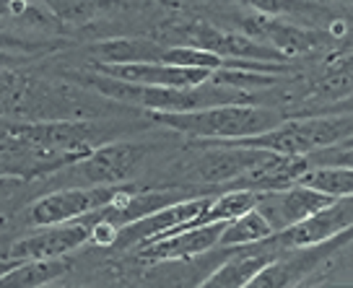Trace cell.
Returning <instances> with one entry per match:
<instances>
[{"label":"cell","mask_w":353,"mask_h":288,"mask_svg":"<svg viewBox=\"0 0 353 288\" xmlns=\"http://www.w3.org/2000/svg\"><path fill=\"white\" fill-rule=\"evenodd\" d=\"M128 187L122 185H91V187H68L50 195H42L29 205V221L34 226H50L81 218L91 211L110 205L112 200L122 198Z\"/></svg>","instance_id":"cell-4"},{"label":"cell","mask_w":353,"mask_h":288,"mask_svg":"<svg viewBox=\"0 0 353 288\" xmlns=\"http://www.w3.org/2000/svg\"><path fill=\"white\" fill-rule=\"evenodd\" d=\"M203 145H205V151L195 164V177L208 185H229L273 154L265 148L234 145L223 143V141H203Z\"/></svg>","instance_id":"cell-10"},{"label":"cell","mask_w":353,"mask_h":288,"mask_svg":"<svg viewBox=\"0 0 353 288\" xmlns=\"http://www.w3.org/2000/svg\"><path fill=\"white\" fill-rule=\"evenodd\" d=\"M179 34L188 39V45L203 47L208 52H216L223 60H257V63H286V57L270 45L254 39L250 34L239 32H223L205 21L190 23Z\"/></svg>","instance_id":"cell-8"},{"label":"cell","mask_w":353,"mask_h":288,"mask_svg":"<svg viewBox=\"0 0 353 288\" xmlns=\"http://www.w3.org/2000/svg\"><path fill=\"white\" fill-rule=\"evenodd\" d=\"M91 236V221L88 218H73V221L50 223L39 226L37 234H29L11 244L8 257L11 260H42V257H63L88 244Z\"/></svg>","instance_id":"cell-9"},{"label":"cell","mask_w":353,"mask_h":288,"mask_svg":"<svg viewBox=\"0 0 353 288\" xmlns=\"http://www.w3.org/2000/svg\"><path fill=\"white\" fill-rule=\"evenodd\" d=\"M353 223V200L351 195L345 198H335L330 205H325L320 211L309 213L307 218L291 223L281 232H273V242L288 252V249H299V247H312V244H322L338 236L341 232L351 229Z\"/></svg>","instance_id":"cell-7"},{"label":"cell","mask_w":353,"mask_h":288,"mask_svg":"<svg viewBox=\"0 0 353 288\" xmlns=\"http://www.w3.org/2000/svg\"><path fill=\"white\" fill-rule=\"evenodd\" d=\"M351 138V112H341L335 117H312V120H291L278 122L276 127L257 135L223 141L234 145H250L265 148L281 156H307L317 148Z\"/></svg>","instance_id":"cell-3"},{"label":"cell","mask_w":353,"mask_h":288,"mask_svg":"<svg viewBox=\"0 0 353 288\" xmlns=\"http://www.w3.org/2000/svg\"><path fill=\"white\" fill-rule=\"evenodd\" d=\"M86 86L97 89L101 96L114 99L120 104H132L145 112H188V110H203V107H216V104H236V101H252L247 91L229 89L213 81L198 83V86H143V83H130L120 81L107 73H91L81 78Z\"/></svg>","instance_id":"cell-1"},{"label":"cell","mask_w":353,"mask_h":288,"mask_svg":"<svg viewBox=\"0 0 353 288\" xmlns=\"http://www.w3.org/2000/svg\"><path fill=\"white\" fill-rule=\"evenodd\" d=\"M148 117L159 127L192 135L200 141H236V138L265 133L281 122L276 112L254 107L252 101L216 104V107L188 112H148Z\"/></svg>","instance_id":"cell-2"},{"label":"cell","mask_w":353,"mask_h":288,"mask_svg":"<svg viewBox=\"0 0 353 288\" xmlns=\"http://www.w3.org/2000/svg\"><path fill=\"white\" fill-rule=\"evenodd\" d=\"M99 73H107L120 81L130 83H143V86H198L205 83L213 70L205 68H182V65H166V63H114V65H97Z\"/></svg>","instance_id":"cell-15"},{"label":"cell","mask_w":353,"mask_h":288,"mask_svg":"<svg viewBox=\"0 0 353 288\" xmlns=\"http://www.w3.org/2000/svg\"><path fill=\"white\" fill-rule=\"evenodd\" d=\"M145 151L148 148L143 143H130V141L104 143L91 148L70 169L88 185H122L132 177V172L143 161Z\"/></svg>","instance_id":"cell-6"},{"label":"cell","mask_w":353,"mask_h":288,"mask_svg":"<svg viewBox=\"0 0 353 288\" xmlns=\"http://www.w3.org/2000/svg\"><path fill=\"white\" fill-rule=\"evenodd\" d=\"M273 234V226L265 221V216L257 208L244 211L242 216H236L232 221L223 223V232H221L219 244L221 247H242V244H252L260 239H268Z\"/></svg>","instance_id":"cell-18"},{"label":"cell","mask_w":353,"mask_h":288,"mask_svg":"<svg viewBox=\"0 0 353 288\" xmlns=\"http://www.w3.org/2000/svg\"><path fill=\"white\" fill-rule=\"evenodd\" d=\"M299 185L325 192L330 198H345L353 195V169L351 167H309Z\"/></svg>","instance_id":"cell-19"},{"label":"cell","mask_w":353,"mask_h":288,"mask_svg":"<svg viewBox=\"0 0 353 288\" xmlns=\"http://www.w3.org/2000/svg\"><path fill=\"white\" fill-rule=\"evenodd\" d=\"M250 6L257 13H268V16H286V13H314L317 8L307 3V0H234Z\"/></svg>","instance_id":"cell-23"},{"label":"cell","mask_w":353,"mask_h":288,"mask_svg":"<svg viewBox=\"0 0 353 288\" xmlns=\"http://www.w3.org/2000/svg\"><path fill=\"white\" fill-rule=\"evenodd\" d=\"M161 63H166V65L219 70V68L223 65V57H219L216 52H208V50L195 47V45H174V47H164V52H161Z\"/></svg>","instance_id":"cell-21"},{"label":"cell","mask_w":353,"mask_h":288,"mask_svg":"<svg viewBox=\"0 0 353 288\" xmlns=\"http://www.w3.org/2000/svg\"><path fill=\"white\" fill-rule=\"evenodd\" d=\"M29 8V0H0V19H23Z\"/></svg>","instance_id":"cell-25"},{"label":"cell","mask_w":353,"mask_h":288,"mask_svg":"<svg viewBox=\"0 0 353 288\" xmlns=\"http://www.w3.org/2000/svg\"><path fill=\"white\" fill-rule=\"evenodd\" d=\"M283 255V249L273 242V234L268 239H260V242L252 244H242L236 247V252L226 257L208 278L200 280L203 288H247L250 278L265 267L270 260Z\"/></svg>","instance_id":"cell-14"},{"label":"cell","mask_w":353,"mask_h":288,"mask_svg":"<svg viewBox=\"0 0 353 288\" xmlns=\"http://www.w3.org/2000/svg\"><path fill=\"white\" fill-rule=\"evenodd\" d=\"M223 223H205V226H190L164 234L154 242L135 247V255L143 263H174V260H192L213 249L221 239Z\"/></svg>","instance_id":"cell-11"},{"label":"cell","mask_w":353,"mask_h":288,"mask_svg":"<svg viewBox=\"0 0 353 288\" xmlns=\"http://www.w3.org/2000/svg\"><path fill=\"white\" fill-rule=\"evenodd\" d=\"M332 200L325 192H317L304 185H288L283 189H268V192H257V211L265 216V221L273 226V232H281L291 223L307 218L309 213L320 211L325 205H330Z\"/></svg>","instance_id":"cell-12"},{"label":"cell","mask_w":353,"mask_h":288,"mask_svg":"<svg viewBox=\"0 0 353 288\" xmlns=\"http://www.w3.org/2000/svg\"><path fill=\"white\" fill-rule=\"evenodd\" d=\"M29 81L11 68H0V110H11L13 104L23 99Z\"/></svg>","instance_id":"cell-24"},{"label":"cell","mask_w":353,"mask_h":288,"mask_svg":"<svg viewBox=\"0 0 353 288\" xmlns=\"http://www.w3.org/2000/svg\"><path fill=\"white\" fill-rule=\"evenodd\" d=\"M307 161H309V167H353L351 138L312 151V154H307Z\"/></svg>","instance_id":"cell-22"},{"label":"cell","mask_w":353,"mask_h":288,"mask_svg":"<svg viewBox=\"0 0 353 288\" xmlns=\"http://www.w3.org/2000/svg\"><path fill=\"white\" fill-rule=\"evenodd\" d=\"M16 263H19V260H11V257H3V260H0V276H3V273H8V270H11V267L16 265Z\"/></svg>","instance_id":"cell-26"},{"label":"cell","mask_w":353,"mask_h":288,"mask_svg":"<svg viewBox=\"0 0 353 288\" xmlns=\"http://www.w3.org/2000/svg\"><path fill=\"white\" fill-rule=\"evenodd\" d=\"M164 45L143 37H114L101 39L88 47V55L99 65H114V63H161Z\"/></svg>","instance_id":"cell-16"},{"label":"cell","mask_w":353,"mask_h":288,"mask_svg":"<svg viewBox=\"0 0 353 288\" xmlns=\"http://www.w3.org/2000/svg\"><path fill=\"white\" fill-rule=\"evenodd\" d=\"M73 267L70 255L42 257V260H19L16 265L0 276V288H39L55 283Z\"/></svg>","instance_id":"cell-17"},{"label":"cell","mask_w":353,"mask_h":288,"mask_svg":"<svg viewBox=\"0 0 353 288\" xmlns=\"http://www.w3.org/2000/svg\"><path fill=\"white\" fill-rule=\"evenodd\" d=\"M42 8L60 21V26H83L91 19H97L104 8L114 6V0H39Z\"/></svg>","instance_id":"cell-20"},{"label":"cell","mask_w":353,"mask_h":288,"mask_svg":"<svg viewBox=\"0 0 353 288\" xmlns=\"http://www.w3.org/2000/svg\"><path fill=\"white\" fill-rule=\"evenodd\" d=\"M242 26L250 37L278 50L286 60L296 55H307V52L317 50L325 42V34L322 32H314L309 26H299V23L291 21H281L276 16H268V13L257 11H254V16H247Z\"/></svg>","instance_id":"cell-13"},{"label":"cell","mask_w":353,"mask_h":288,"mask_svg":"<svg viewBox=\"0 0 353 288\" xmlns=\"http://www.w3.org/2000/svg\"><path fill=\"white\" fill-rule=\"evenodd\" d=\"M213 195H203V198H188V200H174V203H166L156 211L145 213L135 221L125 223L117 229V239H114V249H135L138 244L154 242L164 234L174 232L179 226H185L188 221H192L198 213H203L210 205Z\"/></svg>","instance_id":"cell-5"}]
</instances>
